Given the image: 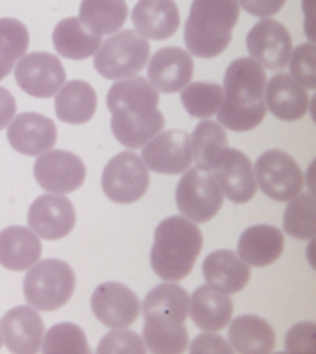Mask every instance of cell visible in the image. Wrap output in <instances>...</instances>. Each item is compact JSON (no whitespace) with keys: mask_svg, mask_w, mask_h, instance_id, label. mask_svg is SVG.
<instances>
[{"mask_svg":"<svg viewBox=\"0 0 316 354\" xmlns=\"http://www.w3.org/2000/svg\"><path fill=\"white\" fill-rule=\"evenodd\" d=\"M212 173H214L218 186L222 189L223 197H227L230 201L237 203V205L252 201V197L258 192L254 165L248 156L239 150L227 148Z\"/></svg>","mask_w":316,"mask_h":354,"instance_id":"d6986e66","label":"cell"},{"mask_svg":"<svg viewBox=\"0 0 316 354\" xmlns=\"http://www.w3.org/2000/svg\"><path fill=\"white\" fill-rule=\"evenodd\" d=\"M239 15L237 0H194L184 27L187 53L201 59L218 57L231 44Z\"/></svg>","mask_w":316,"mask_h":354,"instance_id":"3957f363","label":"cell"},{"mask_svg":"<svg viewBox=\"0 0 316 354\" xmlns=\"http://www.w3.org/2000/svg\"><path fill=\"white\" fill-rule=\"evenodd\" d=\"M266 68L252 57H239L231 61L223 76V101L235 106H256L266 102Z\"/></svg>","mask_w":316,"mask_h":354,"instance_id":"2e32d148","label":"cell"},{"mask_svg":"<svg viewBox=\"0 0 316 354\" xmlns=\"http://www.w3.org/2000/svg\"><path fill=\"white\" fill-rule=\"evenodd\" d=\"M97 112V93L91 84L84 80H72L55 95V114L61 122L84 125Z\"/></svg>","mask_w":316,"mask_h":354,"instance_id":"f1b7e54d","label":"cell"},{"mask_svg":"<svg viewBox=\"0 0 316 354\" xmlns=\"http://www.w3.org/2000/svg\"><path fill=\"white\" fill-rule=\"evenodd\" d=\"M0 347H2V326H0Z\"/></svg>","mask_w":316,"mask_h":354,"instance_id":"f6af8a7d","label":"cell"},{"mask_svg":"<svg viewBox=\"0 0 316 354\" xmlns=\"http://www.w3.org/2000/svg\"><path fill=\"white\" fill-rule=\"evenodd\" d=\"M27 222L40 239L57 241L74 230L76 210L68 197H63L61 194H46L30 205Z\"/></svg>","mask_w":316,"mask_h":354,"instance_id":"9a60e30c","label":"cell"},{"mask_svg":"<svg viewBox=\"0 0 316 354\" xmlns=\"http://www.w3.org/2000/svg\"><path fill=\"white\" fill-rule=\"evenodd\" d=\"M142 161L148 171L159 174L186 173L194 163L192 137L186 131H161L142 146Z\"/></svg>","mask_w":316,"mask_h":354,"instance_id":"30bf717a","label":"cell"},{"mask_svg":"<svg viewBox=\"0 0 316 354\" xmlns=\"http://www.w3.org/2000/svg\"><path fill=\"white\" fill-rule=\"evenodd\" d=\"M315 194H299L294 199H290L286 210H284V218H282L284 233H288L290 237L299 239V241H310V239H315Z\"/></svg>","mask_w":316,"mask_h":354,"instance_id":"836d02e7","label":"cell"},{"mask_svg":"<svg viewBox=\"0 0 316 354\" xmlns=\"http://www.w3.org/2000/svg\"><path fill=\"white\" fill-rule=\"evenodd\" d=\"M150 59V44L137 30H118L95 53V71L108 80L133 78Z\"/></svg>","mask_w":316,"mask_h":354,"instance_id":"5b68a950","label":"cell"},{"mask_svg":"<svg viewBox=\"0 0 316 354\" xmlns=\"http://www.w3.org/2000/svg\"><path fill=\"white\" fill-rule=\"evenodd\" d=\"M187 351L192 354H231L233 348L227 341L216 335V332H205L199 337L192 341V345H187Z\"/></svg>","mask_w":316,"mask_h":354,"instance_id":"60d3db41","label":"cell"},{"mask_svg":"<svg viewBox=\"0 0 316 354\" xmlns=\"http://www.w3.org/2000/svg\"><path fill=\"white\" fill-rule=\"evenodd\" d=\"M99 354H144L142 337L138 333L131 332L127 328H114L112 332L106 333L97 347Z\"/></svg>","mask_w":316,"mask_h":354,"instance_id":"f35d334b","label":"cell"},{"mask_svg":"<svg viewBox=\"0 0 316 354\" xmlns=\"http://www.w3.org/2000/svg\"><path fill=\"white\" fill-rule=\"evenodd\" d=\"M29 50V30L25 23L12 17L0 19V71L10 74L15 63Z\"/></svg>","mask_w":316,"mask_h":354,"instance_id":"e575fe53","label":"cell"},{"mask_svg":"<svg viewBox=\"0 0 316 354\" xmlns=\"http://www.w3.org/2000/svg\"><path fill=\"white\" fill-rule=\"evenodd\" d=\"M277 343L273 326L266 318L256 315H243L233 318L230 324V345L233 353L241 354H267Z\"/></svg>","mask_w":316,"mask_h":354,"instance_id":"4316f807","label":"cell"},{"mask_svg":"<svg viewBox=\"0 0 316 354\" xmlns=\"http://www.w3.org/2000/svg\"><path fill=\"white\" fill-rule=\"evenodd\" d=\"M102 192L110 201L131 205L146 196L150 188V171L140 156L122 152L110 159L102 171Z\"/></svg>","mask_w":316,"mask_h":354,"instance_id":"52a82bcc","label":"cell"},{"mask_svg":"<svg viewBox=\"0 0 316 354\" xmlns=\"http://www.w3.org/2000/svg\"><path fill=\"white\" fill-rule=\"evenodd\" d=\"M42 243L30 227L12 225L0 232V266L10 271H27L40 261Z\"/></svg>","mask_w":316,"mask_h":354,"instance_id":"d4e9b609","label":"cell"},{"mask_svg":"<svg viewBox=\"0 0 316 354\" xmlns=\"http://www.w3.org/2000/svg\"><path fill=\"white\" fill-rule=\"evenodd\" d=\"M129 8L125 0H82L80 21L99 37L114 35L127 21Z\"/></svg>","mask_w":316,"mask_h":354,"instance_id":"f546056e","label":"cell"},{"mask_svg":"<svg viewBox=\"0 0 316 354\" xmlns=\"http://www.w3.org/2000/svg\"><path fill=\"white\" fill-rule=\"evenodd\" d=\"M315 351V324L303 322L294 326L286 337V353H310Z\"/></svg>","mask_w":316,"mask_h":354,"instance_id":"ab89813d","label":"cell"},{"mask_svg":"<svg viewBox=\"0 0 316 354\" xmlns=\"http://www.w3.org/2000/svg\"><path fill=\"white\" fill-rule=\"evenodd\" d=\"M284 252V235L279 227L258 224L246 227L239 237L237 256L252 268H267Z\"/></svg>","mask_w":316,"mask_h":354,"instance_id":"cb8c5ba5","label":"cell"},{"mask_svg":"<svg viewBox=\"0 0 316 354\" xmlns=\"http://www.w3.org/2000/svg\"><path fill=\"white\" fill-rule=\"evenodd\" d=\"M15 82L30 97L50 99L65 86V66L55 55L46 51L25 53L15 63Z\"/></svg>","mask_w":316,"mask_h":354,"instance_id":"9c48e42d","label":"cell"},{"mask_svg":"<svg viewBox=\"0 0 316 354\" xmlns=\"http://www.w3.org/2000/svg\"><path fill=\"white\" fill-rule=\"evenodd\" d=\"M180 101L189 116L207 120L222 106L223 87L214 82H189L180 91Z\"/></svg>","mask_w":316,"mask_h":354,"instance_id":"d6a6232c","label":"cell"},{"mask_svg":"<svg viewBox=\"0 0 316 354\" xmlns=\"http://www.w3.org/2000/svg\"><path fill=\"white\" fill-rule=\"evenodd\" d=\"M15 110H17V104H15L14 95L4 87H0V131L6 129L10 122L14 120Z\"/></svg>","mask_w":316,"mask_h":354,"instance_id":"7bdbcfd3","label":"cell"},{"mask_svg":"<svg viewBox=\"0 0 316 354\" xmlns=\"http://www.w3.org/2000/svg\"><path fill=\"white\" fill-rule=\"evenodd\" d=\"M6 76H8V74L4 73V71H0V80H4V78H6Z\"/></svg>","mask_w":316,"mask_h":354,"instance_id":"ee69618b","label":"cell"},{"mask_svg":"<svg viewBox=\"0 0 316 354\" xmlns=\"http://www.w3.org/2000/svg\"><path fill=\"white\" fill-rule=\"evenodd\" d=\"M144 347L156 354H180L189 345L186 318L189 294L178 282L165 281L148 292L142 301Z\"/></svg>","mask_w":316,"mask_h":354,"instance_id":"6da1fadb","label":"cell"},{"mask_svg":"<svg viewBox=\"0 0 316 354\" xmlns=\"http://www.w3.org/2000/svg\"><path fill=\"white\" fill-rule=\"evenodd\" d=\"M110 125H112V133L120 145L129 150H138L163 131L165 118L158 109L148 116L135 118V120H112Z\"/></svg>","mask_w":316,"mask_h":354,"instance_id":"1f68e13d","label":"cell"},{"mask_svg":"<svg viewBox=\"0 0 316 354\" xmlns=\"http://www.w3.org/2000/svg\"><path fill=\"white\" fill-rule=\"evenodd\" d=\"M194 324L203 332H220L233 317V301L227 294L209 284L199 286L189 297V315Z\"/></svg>","mask_w":316,"mask_h":354,"instance_id":"484cf974","label":"cell"},{"mask_svg":"<svg viewBox=\"0 0 316 354\" xmlns=\"http://www.w3.org/2000/svg\"><path fill=\"white\" fill-rule=\"evenodd\" d=\"M194 78V59L182 48H161L148 59V82L156 91L176 93Z\"/></svg>","mask_w":316,"mask_h":354,"instance_id":"ac0fdd59","label":"cell"},{"mask_svg":"<svg viewBox=\"0 0 316 354\" xmlns=\"http://www.w3.org/2000/svg\"><path fill=\"white\" fill-rule=\"evenodd\" d=\"M8 142L15 152L35 156L51 150L57 142V127L48 116L36 112H23L8 125Z\"/></svg>","mask_w":316,"mask_h":354,"instance_id":"e0dca14e","label":"cell"},{"mask_svg":"<svg viewBox=\"0 0 316 354\" xmlns=\"http://www.w3.org/2000/svg\"><path fill=\"white\" fill-rule=\"evenodd\" d=\"M35 178L48 194H71L86 182V165L76 153L48 150L36 158Z\"/></svg>","mask_w":316,"mask_h":354,"instance_id":"8fae6325","label":"cell"},{"mask_svg":"<svg viewBox=\"0 0 316 354\" xmlns=\"http://www.w3.org/2000/svg\"><path fill=\"white\" fill-rule=\"evenodd\" d=\"M203 277L209 286L223 294H239L250 282V266L231 250L210 252L203 261Z\"/></svg>","mask_w":316,"mask_h":354,"instance_id":"603a6c76","label":"cell"},{"mask_svg":"<svg viewBox=\"0 0 316 354\" xmlns=\"http://www.w3.org/2000/svg\"><path fill=\"white\" fill-rule=\"evenodd\" d=\"M256 184L273 201H290L303 192V173L297 161L282 150L263 152L254 165Z\"/></svg>","mask_w":316,"mask_h":354,"instance_id":"ba28073f","label":"cell"},{"mask_svg":"<svg viewBox=\"0 0 316 354\" xmlns=\"http://www.w3.org/2000/svg\"><path fill=\"white\" fill-rule=\"evenodd\" d=\"M189 137H192V156L197 167L203 171H214L223 152L230 148L225 129L218 122H210L207 118L195 127L194 135Z\"/></svg>","mask_w":316,"mask_h":354,"instance_id":"4dcf8cb0","label":"cell"},{"mask_svg":"<svg viewBox=\"0 0 316 354\" xmlns=\"http://www.w3.org/2000/svg\"><path fill=\"white\" fill-rule=\"evenodd\" d=\"M42 351L44 354H87L89 343L84 330L71 322H61L44 332Z\"/></svg>","mask_w":316,"mask_h":354,"instance_id":"d590c367","label":"cell"},{"mask_svg":"<svg viewBox=\"0 0 316 354\" xmlns=\"http://www.w3.org/2000/svg\"><path fill=\"white\" fill-rule=\"evenodd\" d=\"M131 21L146 40H167L178 30L180 12L174 0H138Z\"/></svg>","mask_w":316,"mask_h":354,"instance_id":"44dd1931","label":"cell"},{"mask_svg":"<svg viewBox=\"0 0 316 354\" xmlns=\"http://www.w3.org/2000/svg\"><path fill=\"white\" fill-rule=\"evenodd\" d=\"M237 2L239 6L245 8L248 14L261 17V19L277 15L286 4V0H237Z\"/></svg>","mask_w":316,"mask_h":354,"instance_id":"b9f144b4","label":"cell"},{"mask_svg":"<svg viewBox=\"0 0 316 354\" xmlns=\"http://www.w3.org/2000/svg\"><path fill=\"white\" fill-rule=\"evenodd\" d=\"M102 44V37L87 29L80 17H66L53 30V48L61 57L82 61L95 55Z\"/></svg>","mask_w":316,"mask_h":354,"instance_id":"83f0119b","label":"cell"},{"mask_svg":"<svg viewBox=\"0 0 316 354\" xmlns=\"http://www.w3.org/2000/svg\"><path fill=\"white\" fill-rule=\"evenodd\" d=\"M203 250V233L184 216H169L156 227L150 252L154 273L169 282L186 279Z\"/></svg>","mask_w":316,"mask_h":354,"instance_id":"7a4b0ae2","label":"cell"},{"mask_svg":"<svg viewBox=\"0 0 316 354\" xmlns=\"http://www.w3.org/2000/svg\"><path fill=\"white\" fill-rule=\"evenodd\" d=\"M106 106L112 120H135L148 116L159 106V91H156L146 78L118 80L108 89Z\"/></svg>","mask_w":316,"mask_h":354,"instance_id":"5bb4252c","label":"cell"},{"mask_svg":"<svg viewBox=\"0 0 316 354\" xmlns=\"http://www.w3.org/2000/svg\"><path fill=\"white\" fill-rule=\"evenodd\" d=\"M2 341L8 351L14 354L40 353L44 339V322L38 311L30 305L14 307L2 320Z\"/></svg>","mask_w":316,"mask_h":354,"instance_id":"ffe728a7","label":"cell"},{"mask_svg":"<svg viewBox=\"0 0 316 354\" xmlns=\"http://www.w3.org/2000/svg\"><path fill=\"white\" fill-rule=\"evenodd\" d=\"M267 110L282 122H297L309 110V93L290 74H277L267 82L263 95Z\"/></svg>","mask_w":316,"mask_h":354,"instance_id":"7402d4cb","label":"cell"},{"mask_svg":"<svg viewBox=\"0 0 316 354\" xmlns=\"http://www.w3.org/2000/svg\"><path fill=\"white\" fill-rule=\"evenodd\" d=\"M91 311L110 330L129 328L140 315V299L122 282H102L91 296Z\"/></svg>","mask_w":316,"mask_h":354,"instance_id":"4fadbf2b","label":"cell"},{"mask_svg":"<svg viewBox=\"0 0 316 354\" xmlns=\"http://www.w3.org/2000/svg\"><path fill=\"white\" fill-rule=\"evenodd\" d=\"M316 51L313 44H301L297 50H292L288 66H290V76L303 86L305 89H315L316 87Z\"/></svg>","mask_w":316,"mask_h":354,"instance_id":"74e56055","label":"cell"},{"mask_svg":"<svg viewBox=\"0 0 316 354\" xmlns=\"http://www.w3.org/2000/svg\"><path fill=\"white\" fill-rule=\"evenodd\" d=\"M76 288V275L63 260L36 261L23 281V294L36 311L51 313L71 301Z\"/></svg>","mask_w":316,"mask_h":354,"instance_id":"277c9868","label":"cell"},{"mask_svg":"<svg viewBox=\"0 0 316 354\" xmlns=\"http://www.w3.org/2000/svg\"><path fill=\"white\" fill-rule=\"evenodd\" d=\"M176 207L180 214L195 224H205L220 212L223 194L212 171L189 167L176 186Z\"/></svg>","mask_w":316,"mask_h":354,"instance_id":"8992f818","label":"cell"},{"mask_svg":"<svg viewBox=\"0 0 316 354\" xmlns=\"http://www.w3.org/2000/svg\"><path fill=\"white\" fill-rule=\"evenodd\" d=\"M266 114V102H259L256 106H235V104L223 101L222 106L216 112L218 123L222 125L223 129L239 131V133L256 129L259 123L263 122Z\"/></svg>","mask_w":316,"mask_h":354,"instance_id":"8d00e7d4","label":"cell"},{"mask_svg":"<svg viewBox=\"0 0 316 354\" xmlns=\"http://www.w3.org/2000/svg\"><path fill=\"white\" fill-rule=\"evenodd\" d=\"M246 48L266 71H282L292 55V37L281 21L266 17L248 30Z\"/></svg>","mask_w":316,"mask_h":354,"instance_id":"7c38bea8","label":"cell"}]
</instances>
